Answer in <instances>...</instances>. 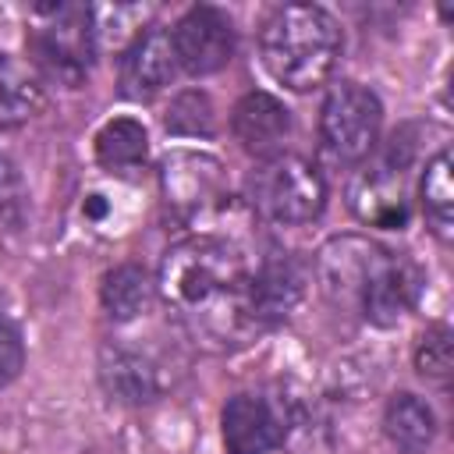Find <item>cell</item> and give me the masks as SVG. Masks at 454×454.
I'll return each mask as SVG.
<instances>
[{"instance_id":"5","label":"cell","mask_w":454,"mask_h":454,"mask_svg":"<svg viewBox=\"0 0 454 454\" xmlns=\"http://www.w3.org/2000/svg\"><path fill=\"white\" fill-rule=\"evenodd\" d=\"M32 53L46 78L78 89L96 57V21L89 7L57 4L39 11V28L32 32Z\"/></svg>"},{"instance_id":"9","label":"cell","mask_w":454,"mask_h":454,"mask_svg":"<svg viewBox=\"0 0 454 454\" xmlns=\"http://www.w3.org/2000/svg\"><path fill=\"white\" fill-rule=\"evenodd\" d=\"M309 284L305 262L294 252L284 248H270L252 270H248V309L259 330H270L277 323H284L294 305L301 301Z\"/></svg>"},{"instance_id":"15","label":"cell","mask_w":454,"mask_h":454,"mask_svg":"<svg viewBox=\"0 0 454 454\" xmlns=\"http://www.w3.org/2000/svg\"><path fill=\"white\" fill-rule=\"evenodd\" d=\"M99 383L121 404H145L160 394L156 365L142 351L117 344V340L103 344L99 351Z\"/></svg>"},{"instance_id":"20","label":"cell","mask_w":454,"mask_h":454,"mask_svg":"<svg viewBox=\"0 0 454 454\" xmlns=\"http://www.w3.org/2000/svg\"><path fill=\"white\" fill-rule=\"evenodd\" d=\"M43 103V89L39 78L18 64L11 53L0 50V124H21L28 121Z\"/></svg>"},{"instance_id":"22","label":"cell","mask_w":454,"mask_h":454,"mask_svg":"<svg viewBox=\"0 0 454 454\" xmlns=\"http://www.w3.org/2000/svg\"><path fill=\"white\" fill-rule=\"evenodd\" d=\"M450 365H454L450 330H447L443 323L426 326V333H422V337H419V344H415V369H419L426 380L443 383V380L450 376Z\"/></svg>"},{"instance_id":"10","label":"cell","mask_w":454,"mask_h":454,"mask_svg":"<svg viewBox=\"0 0 454 454\" xmlns=\"http://www.w3.org/2000/svg\"><path fill=\"white\" fill-rule=\"evenodd\" d=\"M380 245L358 234H340L330 238L319 252H316V280L323 298L337 309V312H355L358 316V301L372 270Z\"/></svg>"},{"instance_id":"13","label":"cell","mask_w":454,"mask_h":454,"mask_svg":"<svg viewBox=\"0 0 454 454\" xmlns=\"http://www.w3.org/2000/svg\"><path fill=\"white\" fill-rule=\"evenodd\" d=\"M177 74L170 32L153 25L145 32H135L128 50L121 53V92L128 99H153L163 92Z\"/></svg>"},{"instance_id":"23","label":"cell","mask_w":454,"mask_h":454,"mask_svg":"<svg viewBox=\"0 0 454 454\" xmlns=\"http://www.w3.org/2000/svg\"><path fill=\"white\" fill-rule=\"evenodd\" d=\"M25 369V340H21V330L0 316V390L7 383L18 380V372Z\"/></svg>"},{"instance_id":"11","label":"cell","mask_w":454,"mask_h":454,"mask_svg":"<svg viewBox=\"0 0 454 454\" xmlns=\"http://www.w3.org/2000/svg\"><path fill=\"white\" fill-rule=\"evenodd\" d=\"M419 287H422V277H419L415 262L404 259L401 252H390L380 245L369 280H365V291H362V301H358V316L372 326H394L415 305Z\"/></svg>"},{"instance_id":"19","label":"cell","mask_w":454,"mask_h":454,"mask_svg":"<svg viewBox=\"0 0 454 454\" xmlns=\"http://www.w3.org/2000/svg\"><path fill=\"white\" fill-rule=\"evenodd\" d=\"M450 149H440L433 160H426V174H422V216L426 227L440 238L450 241L454 231V184H450Z\"/></svg>"},{"instance_id":"1","label":"cell","mask_w":454,"mask_h":454,"mask_svg":"<svg viewBox=\"0 0 454 454\" xmlns=\"http://www.w3.org/2000/svg\"><path fill=\"white\" fill-rule=\"evenodd\" d=\"M248 270L238 245L192 234L167 248L156 291L195 340L231 348L259 333L248 309Z\"/></svg>"},{"instance_id":"12","label":"cell","mask_w":454,"mask_h":454,"mask_svg":"<svg viewBox=\"0 0 454 454\" xmlns=\"http://www.w3.org/2000/svg\"><path fill=\"white\" fill-rule=\"evenodd\" d=\"M404 167L408 153L397 156V145L387 149V156L365 170L351 188V209L358 220L387 231H401L408 223V199H404Z\"/></svg>"},{"instance_id":"6","label":"cell","mask_w":454,"mask_h":454,"mask_svg":"<svg viewBox=\"0 0 454 454\" xmlns=\"http://www.w3.org/2000/svg\"><path fill=\"white\" fill-rule=\"evenodd\" d=\"M160 188L167 206L188 223L206 220L231 202L223 163L195 149H174L160 160Z\"/></svg>"},{"instance_id":"16","label":"cell","mask_w":454,"mask_h":454,"mask_svg":"<svg viewBox=\"0 0 454 454\" xmlns=\"http://www.w3.org/2000/svg\"><path fill=\"white\" fill-rule=\"evenodd\" d=\"M383 433L401 454H426L436 440V415L419 394H394L383 408Z\"/></svg>"},{"instance_id":"3","label":"cell","mask_w":454,"mask_h":454,"mask_svg":"<svg viewBox=\"0 0 454 454\" xmlns=\"http://www.w3.org/2000/svg\"><path fill=\"white\" fill-rule=\"evenodd\" d=\"M252 209L277 227H301L326 209V181L316 163L294 153L262 160L248 177Z\"/></svg>"},{"instance_id":"17","label":"cell","mask_w":454,"mask_h":454,"mask_svg":"<svg viewBox=\"0 0 454 454\" xmlns=\"http://www.w3.org/2000/svg\"><path fill=\"white\" fill-rule=\"evenodd\" d=\"M149 156V135L135 117H114L96 135V160L110 174H138Z\"/></svg>"},{"instance_id":"21","label":"cell","mask_w":454,"mask_h":454,"mask_svg":"<svg viewBox=\"0 0 454 454\" xmlns=\"http://www.w3.org/2000/svg\"><path fill=\"white\" fill-rule=\"evenodd\" d=\"M167 131L174 135H188V138H209L216 131V110H213V99L199 89H188L181 96H174L167 117H163Z\"/></svg>"},{"instance_id":"18","label":"cell","mask_w":454,"mask_h":454,"mask_svg":"<svg viewBox=\"0 0 454 454\" xmlns=\"http://www.w3.org/2000/svg\"><path fill=\"white\" fill-rule=\"evenodd\" d=\"M153 280L149 273L138 266V262H121L114 266L106 277H103V287H99V301H103V312L114 319V323H131L135 316H142L153 301Z\"/></svg>"},{"instance_id":"7","label":"cell","mask_w":454,"mask_h":454,"mask_svg":"<svg viewBox=\"0 0 454 454\" xmlns=\"http://www.w3.org/2000/svg\"><path fill=\"white\" fill-rule=\"evenodd\" d=\"M170 46L184 74L192 78L216 74L234 57V25L220 7L199 4L177 18V25L170 28Z\"/></svg>"},{"instance_id":"24","label":"cell","mask_w":454,"mask_h":454,"mask_svg":"<svg viewBox=\"0 0 454 454\" xmlns=\"http://www.w3.org/2000/svg\"><path fill=\"white\" fill-rule=\"evenodd\" d=\"M21 216H25V188L14 163L0 153V220L21 223Z\"/></svg>"},{"instance_id":"4","label":"cell","mask_w":454,"mask_h":454,"mask_svg":"<svg viewBox=\"0 0 454 454\" xmlns=\"http://www.w3.org/2000/svg\"><path fill=\"white\" fill-rule=\"evenodd\" d=\"M380 128H383V103L372 89L358 82L330 85L319 110V142L333 163L355 167L369 160V153L380 142Z\"/></svg>"},{"instance_id":"14","label":"cell","mask_w":454,"mask_h":454,"mask_svg":"<svg viewBox=\"0 0 454 454\" xmlns=\"http://www.w3.org/2000/svg\"><path fill=\"white\" fill-rule=\"evenodd\" d=\"M231 131L245 153L259 160L280 156L291 138V110L270 92H245L231 110Z\"/></svg>"},{"instance_id":"2","label":"cell","mask_w":454,"mask_h":454,"mask_svg":"<svg viewBox=\"0 0 454 454\" xmlns=\"http://www.w3.org/2000/svg\"><path fill=\"white\" fill-rule=\"evenodd\" d=\"M340 25L319 4L277 7L259 35V53L273 82L291 92H312L326 85L340 60Z\"/></svg>"},{"instance_id":"8","label":"cell","mask_w":454,"mask_h":454,"mask_svg":"<svg viewBox=\"0 0 454 454\" xmlns=\"http://www.w3.org/2000/svg\"><path fill=\"white\" fill-rule=\"evenodd\" d=\"M287 404L273 394H234L223 404V450L227 454H270L287 436Z\"/></svg>"}]
</instances>
